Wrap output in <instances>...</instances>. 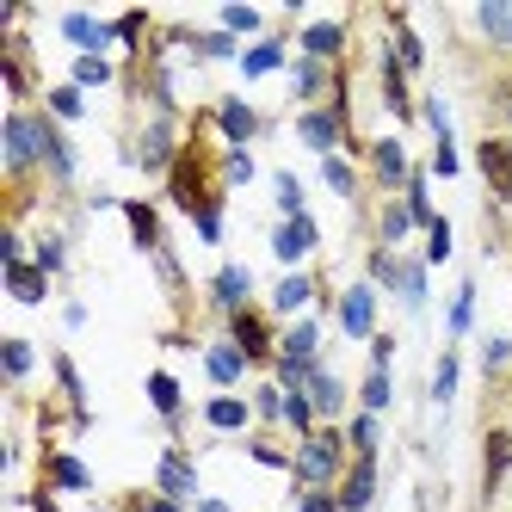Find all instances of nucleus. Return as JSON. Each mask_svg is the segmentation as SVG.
<instances>
[{
    "label": "nucleus",
    "mask_w": 512,
    "mask_h": 512,
    "mask_svg": "<svg viewBox=\"0 0 512 512\" xmlns=\"http://www.w3.org/2000/svg\"><path fill=\"white\" fill-rule=\"evenodd\" d=\"M346 463H352L346 426H315L309 438H297V463H290V488H340Z\"/></svg>",
    "instance_id": "1"
},
{
    "label": "nucleus",
    "mask_w": 512,
    "mask_h": 512,
    "mask_svg": "<svg viewBox=\"0 0 512 512\" xmlns=\"http://www.w3.org/2000/svg\"><path fill=\"white\" fill-rule=\"evenodd\" d=\"M179 149H186V118H142L130 136H124V149L118 161L136 167V173H149V179H167Z\"/></svg>",
    "instance_id": "2"
},
{
    "label": "nucleus",
    "mask_w": 512,
    "mask_h": 512,
    "mask_svg": "<svg viewBox=\"0 0 512 512\" xmlns=\"http://www.w3.org/2000/svg\"><path fill=\"white\" fill-rule=\"evenodd\" d=\"M223 334H229V340L241 346V358L253 364V371H266V377H272V364H278V334H284L272 309L247 303L241 315H229V321H223Z\"/></svg>",
    "instance_id": "3"
},
{
    "label": "nucleus",
    "mask_w": 512,
    "mask_h": 512,
    "mask_svg": "<svg viewBox=\"0 0 512 512\" xmlns=\"http://www.w3.org/2000/svg\"><path fill=\"white\" fill-rule=\"evenodd\" d=\"M210 118H216L223 149H253V142L272 130V118H266L253 99H241V93H216V99H210Z\"/></svg>",
    "instance_id": "4"
},
{
    "label": "nucleus",
    "mask_w": 512,
    "mask_h": 512,
    "mask_svg": "<svg viewBox=\"0 0 512 512\" xmlns=\"http://www.w3.org/2000/svg\"><path fill=\"white\" fill-rule=\"evenodd\" d=\"M408 81H414V75L401 68L395 44H377V87H383V112L395 118V130H414V124H420V93H414Z\"/></svg>",
    "instance_id": "5"
},
{
    "label": "nucleus",
    "mask_w": 512,
    "mask_h": 512,
    "mask_svg": "<svg viewBox=\"0 0 512 512\" xmlns=\"http://www.w3.org/2000/svg\"><path fill=\"white\" fill-rule=\"evenodd\" d=\"M0 142H7V179H38V173H44L38 105H31V112H7V124H0Z\"/></svg>",
    "instance_id": "6"
},
{
    "label": "nucleus",
    "mask_w": 512,
    "mask_h": 512,
    "mask_svg": "<svg viewBox=\"0 0 512 512\" xmlns=\"http://www.w3.org/2000/svg\"><path fill=\"white\" fill-rule=\"evenodd\" d=\"M377 303H383V290L371 284V278H352L346 290H340V334L352 340V346H371L377 334H383V321H377Z\"/></svg>",
    "instance_id": "7"
},
{
    "label": "nucleus",
    "mask_w": 512,
    "mask_h": 512,
    "mask_svg": "<svg viewBox=\"0 0 512 512\" xmlns=\"http://www.w3.org/2000/svg\"><path fill=\"white\" fill-rule=\"evenodd\" d=\"M0 75H7L13 112H31V99H44V87H38V56H31V38H25V31L0 38Z\"/></svg>",
    "instance_id": "8"
},
{
    "label": "nucleus",
    "mask_w": 512,
    "mask_h": 512,
    "mask_svg": "<svg viewBox=\"0 0 512 512\" xmlns=\"http://www.w3.org/2000/svg\"><path fill=\"white\" fill-rule=\"evenodd\" d=\"M38 142H44V179H50V192H75V179H81V149L68 142V130L38 105Z\"/></svg>",
    "instance_id": "9"
},
{
    "label": "nucleus",
    "mask_w": 512,
    "mask_h": 512,
    "mask_svg": "<svg viewBox=\"0 0 512 512\" xmlns=\"http://www.w3.org/2000/svg\"><path fill=\"white\" fill-rule=\"evenodd\" d=\"M414 155H408V142L401 136H371V155H364V173H371V186L383 198H401L408 192V179H414Z\"/></svg>",
    "instance_id": "10"
},
{
    "label": "nucleus",
    "mask_w": 512,
    "mask_h": 512,
    "mask_svg": "<svg viewBox=\"0 0 512 512\" xmlns=\"http://www.w3.org/2000/svg\"><path fill=\"white\" fill-rule=\"evenodd\" d=\"M149 488L167 494V500H179V506H198L204 488H198V457H192V445H161V457H155V482H149Z\"/></svg>",
    "instance_id": "11"
},
{
    "label": "nucleus",
    "mask_w": 512,
    "mask_h": 512,
    "mask_svg": "<svg viewBox=\"0 0 512 512\" xmlns=\"http://www.w3.org/2000/svg\"><path fill=\"white\" fill-rule=\"evenodd\" d=\"M253 290H260V284H253V266H241V260H223V266L210 272V284H204V309L229 321V315H241V309L253 303Z\"/></svg>",
    "instance_id": "12"
},
{
    "label": "nucleus",
    "mask_w": 512,
    "mask_h": 512,
    "mask_svg": "<svg viewBox=\"0 0 512 512\" xmlns=\"http://www.w3.org/2000/svg\"><path fill=\"white\" fill-rule=\"evenodd\" d=\"M475 173H482L488 186V204H512V136L506 130H488L482 142H475Z\"/></svg>",
    "instance_id": "13"
},
{
    "label": "nucleus",
    "mask_w": 512,
    "mask_h": 512,
    "mask_svg": "<svg viewBox=\"0 0 512 512\" xmlns=\"http://www.w3.org/2000/svg\"><path fill=\"white\" fill-rule=\"evenodd\" d=\"M315 247H321V223H315V216H284V223H272V260L284 272H309Z\"/></svg>",
    "instance_id": "14"
},
{
    "label": "nucleus",
    "mask_w": 512,
    "mask_h": 512,
    "mask_svg": "<svg viewBox=\"0 0 512 512\" xmlns=\"http://www.w3.org/2000/svg\"><path fill=\"white\" fill-rule=\"evenodd\" d=\"M297 56H315V62H327V68L352 62V19H346V13H340V19H309V25L297 31Z\"/></svg>",
    "instance_id": "15"
},
{
    "label": "nucleus",
    "mask_w": 512,
    "mask_h": 512,
    "mask_svg": "<svg viewBox=\"0 0 512 512\" xmlns=\"http://www.w3.org/2000/svg\"><path fill=\"white\" fill-rule=\"evenodd\" d=\"M290 44H297V31H290V19L272 31V38H260V44H247L241 50V75L247 81H266V75H278V68H284V75H290V62H297V50H290Z\"/></svg>",
    "instance_id": "16"
},
{
    "label": "nucleus",
    "mask_w": 512,
    "mask_h": 512,
    "mask_svg": "<svg viewBox=\"0 0 512 512\" xmlns=\"http://www.w3.org/2000/svg\"><path fill=\"white\" fill-rule=\"evenodd\" d=\"M315 297H321V266H309V272H284V278L272 284L266 309H272L278 321H303V315L315 309Z\"/></svg>",
    "instance_id": "17"
},
{
    "label": "nucleus",
    "mask_w": 512,
    "mask_h": 512,
    "mask_svg": "<svg viewBox=\"0 0 512 512\" xmlns=\"http://www.w3.org/2000/svg\"><path fill=\"white\" fill-rule=\"evenodd\" d=\"M38 482L56 494H93V469L68 451V445H44L38 451Z\"/></svg>",
    "instance_id": "18"
},
{
    "label": "nucleus",
    "mask_w": 512,
    "mask_h": 512,
    "mask_svg": "<svg viewBox=\"0 0 512 512\" xmlns=\"http://www.w3.org/2000/svg\"><path fill=\"white\" fill-rule=\"evenodd\" d=\"M352 395H358V389H346V377L321 358V364H315V377H309V401H315L321 426H346V420H352Z\"/></svg>",
    "instance_id": "19"
},
{
    "label": "nucleus",
    "mask_w": 512,
    "mask_h": 512,
    "mask_svg": "<svg viewBox=\"0 0 512 512\" xmlns=\"http://www.w3.org/2000/svg\"><path fill=\"white\" fill-rule=\"evenodd\" d=\"M506 482H512V426H488L482 432V506L488 512H494Z\"/></svg>",
    "instance_id": "20"
},
{
    "label": "nucleus",
    "mask_w": 512,
    "mask_h": 512,
    "mask_svg": "<svg viewBox=\"0 0 512 512\" xmlns=\"http://www.w3.org/2000/svg\"><path fill=\"white\" fill-rule=\"evenodd\" d=\"M377 488H383V457H352L346 475H340V512H371L377 506Z\"/></svg>",
    "instance_id": "21"
},
{
    "label": "nucleus",
    "mask_w": 512,
    "mask_h": 512,
    "mask_svg": "<svg viewBox=\"0 0 512 512\" xmlns=\"http://www.w3.org/2000/svg\"><path fill=\"white\" fill-rule=\"evenodd\" d=\"M149 408L161 414V426H167V438L173 445H186V389H179V377L173 371H149Z\"/></svg>",
    "instance_id": "22"
},
{
    "label": "nucleus",
    "mask_w": 512,
    "mask_h": 512,
    "mask_svg": "<svg viewBox=\"0 0 512 512\" xmlns=\"http://www.w3.org/2000/svg\"><path fill=\"white\" fill-rule=\"evenodd\" d=\"M198 358H204V377L216 383V395H235V389L247 383V371H253V364L241 358V346H235L229 334H223V340H204V352H198Z\"/></svg>",
    "instance_id": "23"
},
{
    "label": "nucleus",
    "mask_w": 512,
    "mask_h": 512,
    "mask_svg": "<svg viewBox=\"0 0 512 512\" xmlns=\"http://www.w3.org/2000/svg\"><path fill=\"white\" fill-rule=\"evenodd\" d=\"M334 75H340V68H327V62H315V56H297V62H290V105H297V112H309V105H327V93H334Z\"/></svg>",
    "instance_id": "24"
},
{
    "label": "nucleus",
    "mask_w": 512,
    "mask_h": 512,
    "mask_svg": "<svg viewBox=\"0 0 512 512\" xmlns=\"http://www.w3.org/2000/svg\"><path fill=\"white\" fill-rule=\"evenodd\" d=\"M198 420H204V432H216V438H247L253 432V401L247 395H210L204 408H198Z\"/></svg>",
    "instance_id": "25"
},
{
    "label": "nucleus",
    "mask_w": 512,
    "mask_h": 512,
    "mask_svg": "<svg viewBox=\"0 0 512 512\" xmlns=\"http://www.w3.org/2000/svg\"><path fill=\"white\" fill-rule=\"evenodd\" d=\"M62 44H75V56H105L118 38H112V19H93V13H62L56 19Z\"/></svg>",
    "instance_id": "26"
},
{
    "label": "nucleus",
    "mask_w": 512,
    "mask_h": 512,
    "mask_svg": "<svg viewBox=\"0 0 512 512\" xmlns=\"http://www.w3.org/2000/svg\"><path fill=\"white\" fill-rule=\"evenodd\" d=\"M0 284H7V297H13L19 309H44L56 278H50L38 260H19V266H0Z\"/></svg>",
    "instance_id": "27"
},
{
    "label": "nucleus",
    "mask_w": 512,
    "mask_h": 512,
    "mask_svg": "<svg viewBox=\"0 0 512 512\" xmlns=\"http://www.w3.org/2000/svg\"><path fill=\"white\" fill-rule=\"evenodd\" d=\"M50 377H56V395L68 401V414H75V432H87V426H93V408H87V383H81V364L68 358L62 346L50 352Z\"/></svg>",
    "instance_id": "28"
},
{
    "label": "nucleus",
    "mask_w": 512,
    "mask_h": 512,
    "mask_svg": "<svg viewBox=\"0 0 512 512\" xmlns=\"http://www.w3.org/2000/svg\"><path fill=\"white\" fill-rule=\"evenodd\" d=\"M124 223H130V247L136 253H155L167 247V229H161V204L155 198H124Z\"/></svg>",
    "instance_id": "29"
},
{
    "label": "nucleus",
    "mask_w": 512,
    "mask_h": 512,
    "mask_svg": "<svg viewBox=\"0 0 512 512\" xmlns=\"http://www.w3.org/2000/svg\"><path fill=\"white\" fill-rule=\"evenodd\" d=\"M401 272H408V253L401 247H364V278H371L383 297H401Z\"/></svg>",
    "instance_id": "30"
},
{
    "label": "nucleus",
    "mask_w": 512,
    "mask_h": 512,
    "mask_svg": "<svg viewBox=\"0 0 512 512\" xmlns=\"http://www.w3.org/2000/svg\"><path fill=\"white\" fill-rule=\"evenodd\" d=\"M216 31H229V38H241V44H260V38H272L278 25L260 7H235V0H229V7H216Z\"/></svg>",
    "instance_id": "31"
},
{
    "label": "nucleus",
    "mask_w": 512,
    "mask_h": 512,
    "mask_svg": "<svg viewBox=\"0 0 512 512\" xmlns=\"http://www.w3.org/2000/svg\"><path fill=\"white\" fill-rule=\"evenodd\" d=\"M469 25L482 31L488 50H512V0H482V7L469 13Z\"/></svg>",
    "instance_id": "32"
},
{
    "label": "nucleus",
    "mask_w": 512,
    "mask_h": 512,
    "mask_svg": "<svg viewBox=\"0 0 512 512\" xmlns=\"http://www.w3.org/2000/svg\"><path fill=\"white\" fill-rule=\"evenodd\" d=\"M408 235H414L408 204H401V198H383V204H377V216H371V247H401Z\"/></svg>",
    "instance_id": "33"
},
{
    "label": "nucleus",
    "mask_w": 512,
    "mask_h": 512,
    "mask_svg": "<svg viewBox=\"0 0 512 512\" xmlns=\"http://www.w3.org/2000/svg\"><path fill=\"white\" fill-rule=\"evenodd\" d=\"M457 383H463V352L445 346V352H438V364H432V389H426V401H432L438 414H445L451 401H457Z\"/></svg>",
    "instance_id": "34"
},
{
    "label": "nucleus",
    "mask_w": 512,
    "mask_h": 512,
    "mask_svg": "<svg viewBox=\"0 0 512 512\" xmlns=\"http://www.w3.org/2000/svg\"><path fill=\"white\" fill-rule=\"evenodd\" d=\"M278 358H321V315L284 321V334H278Z\"/></svg>",
    "instance_id": "35"
},
{
    "label": "nucleus",
    "mask_w": 512,
    "mask_h": 512,
    "mask_svg": "<svg viewBox=\"0 0 512 512\" xmlns=\"http://www.w3.org/2000/svg\"><path fill=\"white\" fill-rule=\"evenodd\" d=\"M241 451H247V463H260V469H284V475H290V463H297V445H278L272 432H247V438H241Z\"/></svg>",
    "instance_id": "36"
},
{
    "label": "nucleus",
    "mask_w": 512,
    "mask_h": 512,
    "mask_svg": "<svg viewBox=\"0 0 512 512\" xmlns=\"http://www.w3.org/2000/svg\"><path fill=\"white\" fill-rule=\"evenodd\" d=\"M395 408V371H364L358 377V414H389Z\"/></svg>",
    "instance_id": "37"
},
{
    "label": "nucleus",
    "mask_w": 512,
    "mask_h": 512,
    "mask_svg": "<svg viewBox=\"0 0 512 512\" xmlns=\"http://www.w3.org/2000/svg\"><path fill=\"white\" fill-rule=\"evenodd\" d=\"M482 105H488V130L506 124V136H512V68H494L482 81Z\"/></svg>",
    "instance_id": "38"
},
{
    "label": "nucleus",
    "mask_w": 512,
    "mask_h": 512,
    "mask_svg": "<svg viewBox=\"0 0 512 512\" xmlns=\"http://www.w3.org/2000/svg\"><path fill=\"white\" fill-rule=\"evenodd\" d=\"M68 81H75L81 93H93V87H112V81H124V68H118L112 56H75V62H68Z\"/></svg>",
    "instance_id": "39"
},
{
    "label": "nucleus",
    "mask_w": 512,
    "mask_h": 512,
    "mask_svg": "<svg viewBox=\"0 0 512 512\" xmlns=\"http://www.w3.org/2000/svg\"><path fill=\"white\" fill-rule=\"evenodd\" d=\"M44 112H50L56 124H81V118H87V93H81L75 81H56V87H44Z\"/></svg>",
    "instance_id": "40"
},
{
    "label": "nucleus",
    "mask_w": 512,
    "mask_h": 512,
    "mask_svg": "<svg viewBox=\"0 0 512 512\" xmlns=\"http://www.w3.org/2000/svg\"><path fill=\"white\" fill-rule=\"evenodd\" d=\"M426 260H420V253H408V272H401V309H408V315H426V303H432V284H426Z\"/></svg>",
    "instance_id": "41"
},
{
    "label": "nucleus",
    "mask_w": 512,
    "mask_h": 512,
    "mask_svg": "<svg viewBox=\"0 0 512 512\" xmlns=\"http://www.w3.org/2000/svg\"><path fill=\"white\" fill-rule=\"evenodd\" d=\"M192 62H241V38H229V31H192Z\"/></svg>",
    "instance_id": "42"
},
{
    "label": "nucleus",
    "mask_w": 512,
    "mask_h": 512,
    "mask_svg": "<svg viewBox=\"0 0 512 512\" xmlns=\"http://www.w3.org/2000/svg\"><path fill=\"white\" fill-rule=\"evenodd\" d=\"M401 204H408V216H414V229H420V235L438 223V210H432V173H426V167H414V179H408V192H401Z\"/></svg>",
    "instance_id": "43"
},
{
    "label": "nucleus",
    "mask_w": 512,
    "mask_h": 512,
    "mask_svg": "<svg viewBox=\"0 0 512 512\" xmlns=\"http://www.w3.org/2000/svg\"><path fill=\"white\" fill-rule=\"evenodd\" d=\"M321 186L334 192V198H346V204H358V186H364V179H358V161L327 155V161H321Z\"/></svg>",
    "instance_id": "44"
},
{
    "label": "nucleus",
    "mask_w": 512,
    "mask_h": 512,
    "mask_svg": "<svg viewBox=\"0 0 512 512\" xmlns=\"http://www.w3.org/2000/svg\"><path fill=\"white\" fill-rule=\"evenodd\" d=\"M272 204H278V223H284V216H309V192H303V179L290 167L272 173Z\"/></svg>",
    "instance_id": "45"
},
{
    "label": "nucleus",
    "mask_w": 512,
    "mask_h": 512,
    "mask_svg": "<svg viewBox=\"0 0 512 512\" xmlns=\"http://www.w3.org/2000/svg\"><path fill=\"white\" fill-rule=\"evenodd\" d=\"M346 445H352V457H383V420L352 408V420H346Z\"/></svg>",
    "instance_id": "46"
},
{
    "label": "nucleus",
    "mask_w": 512,
    "mask_h": 512,
    "mask_svg": "<svg viewBox=\"0 0 512 512\" xmlns=\"http://www.w3.org/2000/svg\"><path fill=\"white\" fill-rule=\"evenodd\" d=\"M253 426H260V432H272V426H284V389L272 383V377H260V383H253Z\"/></svg>",
    "instance_id": "47"
},
{
    "label": "nucleus",
    "mask_w": 512,
    "mask_h": 512,
    "mask_svg": "<svg viewBox=\"0 0 512 512\" xmlns=\"http://www.w3.org/2000/svg\"><path fill=\"white\" fill-rule=\"evenodd\" d=\"M31 260H38L50 278H68V229H44L31 241Z\"/></svg>",
    "instance_id": "48"
},
{
    "label": "nucleus",
    "mask_w": 512,
    "mask_h": 512,
    "mask_svg": "<svg viewBox=\"0 0 512 512\" xmlns=\"http://www.w3.org/2000/svg\"><path fill=\"white\" fill-rule=\"evenodd\" d=\"M469 327H475V278H463V284H457V297H451V309H445V340L457 346Z\"/></svg>",
    "instance_id": "49"
},
{
    "label": "nucleus",
    "mask_w": 512,
    "mask_h": 512,
    "mask_svg": "<svg viewBox=\"0 0 512 512\" xmlns=\"http://www.w3.org/2000/svg\"><path fill=\"white\" fill-rule=\"evenodd\" d=\"M0 364H7V383L19 389V383L31 377V364H38V352H31L25 334H7V340H0Z\"/></svg>",
    "instance_id": "50"
},
{
    "label": "nucleus",
    "mask_w": 512,
    "mask_h": 512,
    "mask_svg": "<svg viewBox=\"0 0 512 512\" xmlns=\"http://www.w3.org/2000/svg\"><path fill=\"white\" fill-rule=\"evenodd\" d=\"M482 377H488V383L512 377V340H506V334H482Z\"/></svg>",
    "instance_id": "51"
},
{
    "label": "nucleus",
    "mask_w": 512,
    "mask_h": 512,
    "mask_svg": "<svg viewBox=\"0 0 512 512\" xmlns=\"http://www.w3.org/2000/svg\"><path fill=\"white\" fill-rule=\"evenodd\" d=\"M420 124L432 130V142H457L451 136V105H445V93H420Z\"/></svg>",
    "instance_id": "52"
},
{
    "label": "nucleus",
    "mask_w": 512,
    "mask_h": 512,
    "mask_svg": "<svg viewBox=\"0 0 512 512\" xmlns=\"http://www.w3.org/2000/svg\"><path fill=\"white\" fill-rule=\"evenodd\" d=\"M451 253H457V229H451V216H438V223L426 229V253H420V260L426 266H445Z\"/></svg>",
    "instance_id": "53"
},
{
    "label": "nucleus",
    "mask_w": 512,
    "mask_h": 512,
    "mask_svg": "<svg viewBox=\"0 0 512 512\" xmlns=\"http://www.w3.org/2000/svg\"><path fill=\"white\" fill-rule=\"evenodd\" d=\"M253 173H260V161H253V149H223V186H229V192L253 186Z\"/></svg>",
    "instance_id": "54"
},
{
    "label": "nucleus",
    "mask_w": 512,
    "mask_h": 512,
    "mask_svg": "<svg viewBox=\"0 0 512 512\" xmlns=\"http://www.w3.org/2000/svg\"><path fill=\"white\" fill-rule=\"evenodd\" d=\"M290 506L297 512H340V494L334 488H290Z\"/></svg>",
    "instance_id": "55"
},
{
    "label": "nucleus",
    "mask_w": 512,
    "mask_h": 512,
    "mask_svg": "<svg viewBox=\"0 0 512 512\" xmlns=\"http://www.w3.org/2000/svg\"><path fill=\"white\" fill-rule=\"evenodd\" d=\"M432 179H457L463 173V155H457V142H432V161H426Z\"/></svg>",
    "instance_id": "56"
},
{
    "label": "nucleus",
    "mask_w": 512,
    "mask_h": 512,
    "mask_svg": "<svg viewBox=\"0 0 512 512\" xmlns=\"http://www.w3.org/2000/svg\"><path fill=\"white\" fill-rule=\"evenodd\" d=\"M395 352H401V340H395L389 327H383V334L371 340V371H395Z\"/></svg>",
    "instance_id": "57"
},
{
    "label": "nucleus",
    "mask_w": 512,
    "mask_h": 512,
    "mask_svg": "<svg viewBox=\"0 0 512 512\" xmlns=\"http://www.w3.org/2000/svg\"><path fill=\"white\" fill-rule=\"evenodd\" d=\"M13 506H31V512H62V506H56V488H44V482H38V488H25V494H13Z\"/></svg>",
    "instance_id": "58"
},
{
    "label": "nucleus",
    "mask_w": 512,
    "mask_h": 512,
    "mask_svg": "<svg viewBox=\"0 0 512 512\" xmlns=\"http://www.w3.org/2000/svg\"><path fill=\"white\" fill-rule=\"evenodd\" d=\"M192 229H198V241H204V247H223V210H204Z\"/></svg>",
    "instance_id": "59"
},
{
    "label": "nucleus",
    "mask_w": 512,
    "mask_h": 512,
    "mask_svg": "<svg viewBox=\"0 0 512 512\" xmlns=\"http://www.w3.org/2000/svg\"><path fill=\"white\" fill-rule=\"evenodd\" d=\"M19 260H31V253H25V229H7V235H0V266H19Z\"/></svg>",
    "instance_id": "60"
},
{
    "label": "nucleus",
    "mask_w": 512,
    "mask_h": 512,
    "mask_svg": "<svg viewBox=\"0 0 512 512\" xmlns=\"http://www.w3.org/2000/svg\"><path fill=\"white\" fill-rule=\"evenodd\" d=\"M62 327H87V303H81V297L62 303Z\"/></svg>",
    "instance_id": "61"
},
{
    "label": "nucleus",
    "mask_w": 512,
    "mask_h": 512,
    "mask_svg": "<svg viewBox=\"0 0 512 512\" xmlns=\"http://www.w3.org/2000/svg\"><path fill=\"white\" fill-rule=\"evenodd\" d=\"M192 512H235V506H229V500H223V494H204V500H198V506H192Z\"/></svg>",
    "instance_id": "62"
},
{
    "label": "nucleus",
    "mask_w": 512,
    "mask_h": 512,
    "mask_svg": "<svg viewBox=\"0 0 512 512\" xmlns=\"http://www.w3.org/2000/svg\"><path fill=\"white\" fill-rule=\"evenodd\" d=\"M149 512H186V506H179V500H167V494H155V488H149Z\"/></svg>",
    "instance_id": "63"
}]
</instances>
